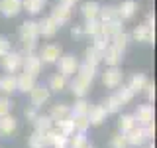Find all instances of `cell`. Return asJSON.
Masks as SVG:
<instances>
[{"instance_id": "1", "label": "cell", "mask_w": 157, "mask_h": 148, "mask_svg": "<svg viewBox=\"0 0 157 148\" xmlns=\"http://www.w3.org/2000/svg\"><path fill=\"white\" fill-rule=\"evenodd\" d=\"M20 42L24 46V51H36L37 47V38H39V32H37V22L33 20H26V22L20 26Z\"/></svg>"}, {"instance_id": "3", "label": "cell", "mask_w": 157, "mask_h": 148, "mask_svg": "<svg viewBox=\"0 0 157 148\" xmlns=\"http://www.w3.org/2000/svg\"><path fill=\"white\" fill-rule=\"evenodd\" d=\"M59 63V73L65 77H73L77 73V67H78V61L75 56H71V53H67V56H61L57 59Z\"/></svg>"}, {"instance_id": "33", "label": "cell", "mask_w": 157, "mask_h": 148, "mask_svg": "<svg viewBox=\"0 0 157 148\" xmlns=\"http://www.w3.org/2000/svg\"><path fill=\"white\" fill-rule=\"evenodd\" d=\"M77 75L92 83V79H94V75H96V67L94 65H88V63H82V65L77 67Z\"/></svg>"}, {"instance_id": "15", "label": "cell", "mask_w": 157, "mask_h": 148, "mask_svg": "<svg viewBox=\"0 0 157 148\" xmlns=\"http://www.w3.org/2000/svg\"><path fill=\"white\" fill-rule=\"evenodd\" d=\"M71 91H73V95L75 97H86V93L90 91V81H86V79H82V77H78V75H73V81H71Z\"/></svg>"}, {"instance_id": "38", "label": "cell", "mask_w": 157, "mask_h": 148, "mask_svg": "<svg viewBox=\"0 0 157 148\" xmlns=\"http://www.w3.org/2000/svg\"><path fill=\"white\" fill-rule=\"evenodd\" d=\"M55 125H57V130L61 132V134H65V136H71L73 132H75V126H73L71 117L65 118V121H59V122H55Z\"/></svg>"}, {"instance_id": "46", "label": "cell", "mask_w": 157, "mask_h": 148, "mask_svg": "<svg viewBox=\"0 0 157 148\" xmlns=\"http://www.w3.org/2000/svg\"><path fill=\"white\" fill-rule=\"evenodd\" d=\"M144 132H145V138L149 140V138L155 136V122H149V125L144 126Z\"/></svg>"}, {"instance_id": "47", "label": "cell", "mask_w": 157, "mask_h": 148, "mask_svg": "<svg viewBox=\"0 0 157 148\" xmlns=\"http://www.w3.org/2000/svg\"><path fill=\"white\" fill-rule=\"evenodd\" d=\"M24 115H26V118H28L29 122H33V121H36V117H37V109L36 107H29V109L24 111Z\"/></svg>"}, {"instance_id": "29", "label": "cell", "mask_w": 157, "mask_h": 148, "mask_svg": "<svg viewBox=\"0 0 157 148\" xmlns=\"http://www.w3.org/2000/svg\"><path fill=\"white\" fill-rule=\"evenodd\" d=\"M100 32L104 34L108 39H112L116 34L122 32V22H110V24H100Z\"/></svg>"}, {"instance_id": "43", "label": "cell", "mask_w": 157, "mask_h": 148, "mask_svg": "<svg viewBox=\"0 0 157 148\" xmlns=\"http://www.w3.org/2000/svg\"><path fill=\"white\" fill-rule=\"evenodd\" d=\"M141 93H145V97H147V101H153V99H155V85H153V83H151V81H147L145 83V87H144V91H141Z\"/></svg>"}, {"instance_id": "27", "label": "cell", "mask_w": 157, "mask_h": 148, "mask_svg": "<svg viewBox=\"0 0 157 148\" xmlns=\"http://www.w3.org/2000/svg\"><path fill=\"white\" fill-rule=\"evenodd\" d=\"M82 36H96L98 32H100V22H98V18H92V20H85V24H82Z\"/></svg>"}, {"instance_id": "16", "label": "cell", "mask_w": 157, "mask_h": 148, "mask_svg": "<svg viewBox=\"0 0 157 148\" xmlns=\"http://www.w3.org/2000/svg\"><path fill=\"white\" fill-rule=\"evenodd\" d=\"M51 18H53V22H55L59 28L65 26L69 20H71V8L63 6V4H57V6L51 10Z\"/></svg>"}, {"instance_id": "23", "label": "cell", "mask_w": 157, "mask_h": 148, "mask_svg": "<svg viewBox=\"0 0 157 148\" xmlns=\"http://www.w3.org/2000/svg\"><path fill=\"white\" fill-rule=\"evenodd\" d=\"M0 91L6 93V95L18 91V89H16V73H8V75L0 77Z\"/></svg>"}, {"instance_id": "11", "label": "cell", "mask_w": 157, "mask_h": 148, "mask_svg": "<svg viewBox=\"0 0 157 148\" xmlns=\"http://www.w3.org/2000/svg\"><path fill=\"white\" fill-rule=\"evenodd\" d=\"M122 53L120 49H116L112 43H108V46L102 49V61H106L108 67H118V63L122 61Z\"/></svg>"}, {"instance_id": "2", "label": "cell", "mask_w": 157, "mask_h": 148, "mask_svg": "<svg viewBox=\"0 0 157 148\" xmlns=\"http://www.w3.org/2000/svg\"><path fill=\"white\" fill-rule=\"evenodd\" d=\"M41 67H43V63H41V59H39V56L36 51H28V53L24 51L22 53V69L26 73L37 77L41 73Z\"/></svg>"}, {"instance_id": "5", "label": "cell", "mask_w": 157, "mask_h": 148, "mask_svg": "<svg viewBox=\"0 0 157 148\" xmlns=\"http://www.w3.org/2000/svg\"><path fill=\"white\" fill-rule=\"evenodd\" d=\"M2 67H4L6 73H18L20 69H22V53L10 49L6 56L2 57Z\"/></svg>"}, {"instance_id": "35", "label": "cell", "mask_w": 157, "mask_h": 148, "mask_svg": "<svg viewBox=\"0 0 157 148\" xmlns=\"http://www.w3.org/2000/svg\"><path fill=\"white\" fill-rule=\"evenodd\" d=\"M128 42H130V36H128L124 30H122L120 34H116V36L110 39V43H112L116 49H120V51H124V49L128 47Z\"/></svg>"}, {"instance_id": "45", "label": "cell", "mask_w": 157, "mask_h": 148, "mask_svg": "<svg viewBox=\"0 0 157 148\" xmlns=\"http://www.w3.org/2000/svg\"><path fill=\"white\" fill-rule=\"evenodd\" d=\"M12 49V46H10V42H8V38L6 36H0V57H4L6 53Z\"/></svg>"}, {"instance_id": "41", "label": "cell", "mask_w": 157, "mask_h": 148, "mask_svg": "<svg viewBox=\"0 0 157 148\" xmlns=\"http://www.w3.org/2000/svg\"><path fill=\"white\" fill-rule=\"evenodd\" d=\"M108 43H110V39H108V38H106L102 32H98L96 36H92V46H94L96 49H100V51H102V49H104V47L108 46Z\"/></svg>"}, {"instance_id": "25", "label": "cell", "mask_w": 157, "mask_h": 148, "mask_svg": "<svg viewBox=\"0 0 157 148\" xmlns=\"http://www.w3.org/2000/svg\"><path fill=\"white\" fill-rule=\"evenodd\" d=\"M81 12L85 20H92V18H98V12H100V4L98 2H85L81 6Z\"/></svg>"}, {"instance_id": "44", "label": "cell", "mask_w": 157, "mask_h": 148, "mask_svg": "<svg viewBox=\"0 0 157 148\" xmlns=\"http://www.w3.org/2000/svg\"><path fill=\"white\" fill-rule=\"evenodd\" d=\"M10 99L8 97H0V117H4V115H10Z\"/></svg>"}, {"instance_id": "14", "label": "cell", "mask_w": 157, "mask_h": 148, "mask_svg": "<svg viewBox=\"0 0 157 148\" xmlns=\"http://www.w3.org/2000/svg\"><path fill=\"white\" fill-rule=\"evenodd\" d=\"M106 117H108V113H106V109L104 105H94V107H88V113H86V118H88V122L90 125H102V122L106 121Z\"/></svg>"}, {"instance_id": "7", "label": "cell", "mask_w": 157, "mask_h": 148, "mask_svg": "<svg viewBox=\"0 0 157 148\" xmlns=\"http://www.w3.org/2000/svg\"><path fill=\"white\" fill-rule=\"evenodd\" d=\"M47 99H49V89L47 87H43V85H33V89L29 91V101H32V107H43L47 103Z\"/></svg>"}, {"instance_id": "42", "label": "cell", "mask_w": 157, "mask_h": 148, "mask_svg": "<svg viewBox=\"0 0 157 148\" xmlns=\"http://www.w3.org/2000/svg\"><path fill=\"white\" fill-rule=\"evenodd\" d=\"M110 148H130V146L126 142V136L120 132V134H114L110 138Z\"/></svg>"}, {"instance_id": "10", "label": "cell", "mask_w": 157, "mask_h": 148, "mask_svg": "<svg viewBox=\"0 0 157 148\" xmlns=\"http://www.w3.org/2000/svg\"><path fill=\"white\" fill-rule=\"evenodd\" d=\"M102 83L108 89H116L122 85V71L118 67H108L104 73H102Z\"/></svg>"}, {"instance_id": "26", "label": "cell", "mask_w": 157, "mask_h": 148, "mask_svg": "<svg viewBox=\"0 0 157 148\" xmlns=\"http://www.w3.org/2000/svg\"><path fill=\"white\" fill-rule=\"evenodd\" d=\"M51 126H53V121H51L49 115H37L36 121H33V128H36L37 132H47Z\"/></svg>"}, {"instance_id": "39", "label": "cell", "mask_w": 157, "mask_h": 148, "mask_svg": "<svg viewBox=\"0 0 157 148\" xmlns=\"http://www.w3.org/2000/svg\"><path fill=\"white\" fill-rule=\"evenodd\" d=\"M116 95H118V99L122 101V105H128V103H130L132 99H134V95H136V93L132 91V89L128 87V85H126V87L122 85L120 89H118V93H116Z\"/></svg>"}, {"instance_id": "19", "label": "cell", "mask_w": 157, "mask_h": 148, "mask_svg": "<svg viewBox=\"0 0 157 148\" xmlns=\"http://www.w3.org/2000/svg\"><path fill=\"white\" fill-rule=\"evenodd\" d=\"M49 117H51V121L53 122H59V121H65V118L71 117V107L65 105V103H61V105H53L51 109V113H49Z\"/></svg>"}, {"instance_id": "30", "label": "cell", "mask_w": 157, "mask_h": 148, "mask_svg": "<svg viewBox=\"0 0 157 148\" xmlns=\"http://www.w3.org/2000/svg\"><path fill=\"white\" fill-rule=\"evenodd\" d=\"M28 146L29 148H49L47 140H45V134H43V132H37V130H33V134L29 136Z\"/></svg>"}, {"instance_id": "40", "label": "cell", "mask_w": 157, "mask_h": 148, "mask_svg": "<svg viewBox=\"0 0 157 148\" xmlns=\"http://www.w3.org/2000/svg\"><path fill=\"white\" fill-rule=\"evenodd\" d=\"M88 107H90V105L85 101V97H81L75 105L71 107V115H86V113H88Z\"/></svg>"}, {"instance_id": "51", "label": "cell", "mask_w": 157, "mask_h": 148, "mask_svg": "<svg viewBox=\"0 0 157 148\" xmlns=\"http://www.w3.org/2000/svg\"><path fill=\"white\" fill-rule=\"evenodd\" d=\"M147 148H155V146H153V144H151V146H147Z\"/></svg>"}, {"instance_id": "6", "label": "cell", "mask_w": 157, "mask_h": 148, "mask_svg": "<svg viewBox=\"0 0 157 148\" xmlns=\"http://www.w3.org/2000/svg\"><path fill=\"white\" fill-rule=\"evenodd\" d=\"M37 56L41 59V63H57V59L61 57V47L55 46V43H45L39 49Z\"/></svg>"}, {"instance_id": "13", "label": "cell", "mask_w": 157, "mask_h": 148, "mask_svg": "<svg viewBox=\"0 0 157 148\" xmlns=\"http://www.w3.org/2000/svg\"><path fill=\"white\" fill-rule=\"evenodd\" d=\"M57 30H59V26L53 22L51 16L41 18V20L37 22V32H39V36H43V38H53V36L57 34Z\"/></svg>"}, {"instance_id": "18", "label": "cell", "mask_w": 157, "mask_h": 148, "mask_svg": "<svg viewBox=\"0 0 157 148\" xmlns=\"http://www.w3.org/2000/svg\"><path fill=\"white\" fill-rule=\"evenodd\" d=\"M33 85H36V77L29 75V73L22 71L20 75H16V89L22 93H29L33 89Z\"/></svg>"}, {"instance_id": "24", "label": "cell", "mask_w": 157, "mask_h": 148, "mask_svg": "<svg viewBox=\"0 0 157 148\" xmlns=\"http://www.w3.org/2000/svg\"><path fill=\"white\" fill-rule=\"evenodd\" d=\"M100 61H102V51H100V49H96L94 46H90V47L85 49V63L98 67V63H100Z\"/></svg>"}, {"instance_id": "31", "label": "cell", "mask_w": 157, "mask_h": 148, "mask_svg": "<svg viewBox=\"0 0 157 148\" xmlns=\"http://www.w3.org/2000/svg\"><path fill=\"white\" fill-rule=\"evenodd\" d=\"M65 87H67V77L61 75V73H55V75L49 79V89H51V91L59 93V91H63Z\"/></svg>"}, {"instance_id": "49", "label": "cell", "mask_w": 157, "mask_h": 148, "mask_svg": "<svg viewBox=\"0 0 157 148\" xmlns=\"http://www.w3.org/2000/svg\"><path fill=\"white\" fill-rule=\"evenodd\" d=\"M71 34H73L75 38H81V36H82V28H81V26H75V28L71 30Z\"/></svg>"}, {"instance_id": "4", "label": "cell", "mask_w": 157, "mask_h": 148, "mask_svg": "<svg viewBox=\"0 0 157 148\" xmlns=\"http://www.w3.org/2000/svg\"><path fill=\"white\" fill-rule=\"evenodd\" d=\"M132 38L136 39V42H141V43H153L155 39V30L151 24H140V26H136L134 34H132Z\"/></svg>"}, {"instance_id": "34", "label": "cell", "mask_w": 157, "mask_h": 148, "mask_svg": "<svg viewBox=\"0 0 157 148\" xmlns=\"http://www.w3.org/2000/svg\"><path fill=\"white\" fill-rule=\"evenodd\" d=\"M71 121H73V126H75L77 132H86V128L90 126L86 115H71Z\"/></svg>"}, {"instance_id": "22", "label": "cell", "mask_w": 157, "mask_h": 148, "mask_svg": "<svg viewBox=\"0 0 157 148\" xmlns=\"http://www.w3.org/2000/svg\"><path fill=\"white\" fill-rule=\"evenodd\" d=\"M45 4H47V0H22V10H26L28 14L36 16V14H39L45 8Z\"/></svg>"}, {"instance_id": "21", "label": "cell", "mask_w": 157, "mask_h": 148, "mask_svg": "<svg viewBox=\"0 0 157 148\" xmlns=\"http://www.w3.org/2000/svg\"><path fill=\"white\" fill-rule=\"evenodd\" d=\"M16 128H18V121L14 117H10V115L0 117V132H2L4 136L14 134V132H16Z\"/></svg>"}, {"instance_id": "9", "label": "cell", "mask_w": 157, "mask_h": 148, "mask_svg": "<svg viewBox=\"0 0 157 148\" xmlns=\"http://www.w3.org/2000/svg\"><path fill=\"white\" fill-rule=\"evenodd\" d=\"M153 107L147 103V105H140L137 107V111H136V115H134V121H136V125L137 126H145V125H149V122H153Z\"/></svg>"}, {"instance_id": "20", "label": "cell", "mask_w": 157, "mask_h": 148, "mask_svg": "<svg viewBox=\"0 0 157 148\" xmlns=\"http://www.w3.org/2000/svg\"><path fill=\"white\" fill-rule=\"evenodd\" d=\"M136 12H137V2H136V0H124V2L118 6L120 20H130V18H134Z\"/></svg>"}, {"instance_id": "36", "label": "cell", "mask_w": 157, "mask_h": 148, "mask_svg": "<svg viewBox=\"0 0 157 148\" xmlns=\"http://www.w3.org/2000/svg\"><path fill=\"white\" fill-rule=\"evenodd\" d=\"M122 107H124V105H122V101L118 99V95H112V97H108L104 101V109H106L108 115H110V113H112V115H114V113H120Z\"/></svg>"}, {"instance_id": "32", "label": "cell", "mask_w": 157, "mask_h": 148, "mask_svg": "<svg viewBox=\"0 0 157 148\" xmlns=\"http://www.w3.org/2000/svg\"><path fill=\"white\" fill-rule=\"evenodd\" d=\"M136 126V121H134V115H122L118 118V128H120L122 134H126V132H130L132 128Z\"/></svg>"}, {"instance_id": "8", "label": "cell", "mask_w": 157, "mask_h": 148, "mask_svg": "<svg viewBox=\"0 0 157 148\" xmlns=\"http://www.w3.org/2000/svg\"><path fill=\"white\" fill-rule=\"evenodd\" d=\"M126 142H128V146H134V148H141L147 142V138H145V132H144V126H134L130 132H126Z\"/></svg>"}, {"instance_id": "48", "label": "cell", "mask_w": 157, "mask_h": 148, "mask_svg": "<svg viewBox=\"0 0 157 148\" xmlns=\"http://www.w3.org/2000/svg\"><path fill=\"white\" fill-rule=\"evenodd\" d=\"M77 2L78 0H59V4H63V6H67V8H73Z\"/></svg>"}, {"instance_id": "37", "label": "cell", "mask_w": 157, "mask_h": 148, "mask_svg": "<svg viewBox=\"0 0 157 148\" xmlns=\"http://www.w3.org/2000/svg\"><path fill=\"white\" fill-rule=\"evenodd\" d=\"M88 144L86 142V136H85V132H73L71 136H69V148H85Z\"/></svg>"}, {"instance_id": "17", "label": "cell", "mask_w": 157, "mask_h": 148, "mask_svg": "<svg viewBox=\"0 0 157 148\" xmlns=\"http://www.w3.org/2000/svg\"><path fill=\"white\" fill-rule=\"evenodd\" d=\"M98 22L100 24H110V22H122L120 14H118L116 6H100V12H98Z\"/></svg>"}, {"instance_id": "28", "label": "cell", "mask_w": 157, "mask_h": 148, "mask_svg": "<svg viewBox=\"0 0 157 148\" xmlns=\"http://www.w3.org/2000/svg\"><path fill=\"white\" fill-rule=\"evenodd\" d=\"M145 83H147V77L144 75V73H136V75H132V79H130V87L134 93H141L144 91V87H145Z\"/></svg>"}, {"instance_id": "12", "label": "cell", "mask_w": 157, "mask_h": 148, "mask_svg": "<svg viewBox=\"0 0 157 148\" xmlns=\"http://www.w3.org/2000/svg\"><path fill=\"white\" fill-rule=\"evenodd\" d=\"M0 12L6 18H14L22 12V0H0Z\"/></svg>"}, {"instance_id": "50", "label": "cell", "mask_w": 157, "mask_h": 148, "mask_svg": "<svg viewBox=\"0 0 157 148\" xmlns=\"http://www.w3.org/2000/svg\"><path fill=\"white\" fill-rule=\"evenodd\" d=\"M85 148H92V146H90V144H86V146H85Z\"/></svg>"}]
</instances>
